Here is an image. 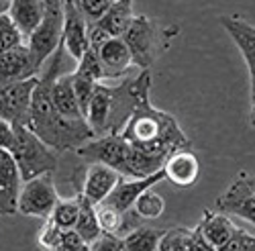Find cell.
Returning <instances> with one entry per match:
<instances>
[{
  "label": "cell",
  "instance_id": "1",
  "mask_svg": "<svg viewBox=\"0 0 255 251\" xmlns=\"http://www.w3.org/2000/svg\"><path fill=\"white\" fill-rule=\"evenodd\" d=\"M66 53L68 51L61 43L57 51L45 61V66L41 68L37 88L33 92V104H31L29 127H27L55 153L78 151L82 145H86L90 139H94L88 121L66 119L55 109V104L51 100V86L55 78L61 76L63 55Z\"/></svg>",
  "mask_w": 255,
  "mask_h": 251
},
{
  "label": "cell",
  "instance_id": "2",
  "mask_svg": "<svg viewBox=\"0 0 255 251\" xmlns=\"http://www.w3.org/2000/svg\"><path fill=\"white\" fill-rule=\"evenodd\" d=\"M121 137L133 145L135 149L145 153H161L172 155L180 149H190L192 141L182 131L180 123L159 109H155L149 100V90L143 92L137 107L127 121Z\"/></svg>",
  "mask_w": 255,
  "mask_h": 251
},
{
  "label": "cell",
  "instance_id": "3",
  "mask_svg": "<svg viewBox=\"0 0 255 251\" xmlns=\"http://www.w3.org/2000/svg\"><path fill=\"white\" fill-rule=\"evenodd\" d=\"M151 90V72L141 70L135 78H125L117 86L96 84L86 121L94 137L121 135L143 92Z\"/></svg>",
  "mask_w": 255,
  "mask_h": 251
},
{
  "label": "cell",
  "instance_id": "4",
  "mask_svg": "<svg viewBox=\"0 0 255 251\" xmlns=\"http://www.w3.org/2000/svg\"><path fill=\"white\" fill-rule=\"evenodd\" d=\"M16 131V143L12 147V157L18 165L23 182H29L41 174H53L57 170V153L47 147L31 129L20 127Z\"/></svg>",
  "mask_w": 255,
  "mask_h": 251
},
{
  "label": "cell",
  "instance_id": "5",
  "mask_svg": "<svg viewBox=\"0 0 255 251\" xmlns=\"http://www.w3.org/2000/svg\"><path fill=\"white\" fill-rule=\"evenodd\" d=\"M43 2H45L43 20L27 37V47L39 72L45 66V61L57 51L63 37V0H43Z\"/></svg>",
  "mask_w": 255,
  "mask_h": 251
},
{
  "label": "cell",
  "instance_id": "6",
  "mask_svg": "<svg viewBox=\"0 0 255 251\" xmlns=\"http://www.w3.org/2000/svg\"><path fill=\"white\" fill-rule=\"evenodd\" d=\"M161 29L157 27V23L153 18L145 16V14H137L133 18V23L123 35L127 47L131 51L133 64L141 70H149L155 59L159 55V45H161Z\"/></svg>",
  "mask_w": 255,
  "mask_h": 251
},
{
  "label": "cell",
  "instance_id": "7",
  "mask_svg": "<svg viewBox=\"0 0 255 251\" xmlns=\"http://www.w3.org/2000/svg\"><path fill=\"white\" fill-rule=\"evenodd\" d=\"M59 200L53 174H41L29 182H23L18 194V213L35 219H49Z\"/></svg>",
  "mask_w": 255,
  "mask_h": 251
},
{
  "label": "cell",
  "instance_id": "8",
  "mask_svg": "<svg viewBox=\"0 0 255 251\" xmlns=\"http://www.w3.org/2000/svg\"><path fill=\"white\" fill-rule=\"evenodd\" d=\"M215 208L255 225V174L239 172L227 190L217 198Z\"/></svg>",
  "mask_w": 255,
  "mask_h": 251
},
{
  "label": "cell",
  "instance_id": "9",
  "mask_svg": "<svg viewBox=\"0 0 255 251\" xmlns=\"http://www.w3.org/2000/svg\"><path fill=\"white\" fill-rule=\"evenodd\" d=\"M37 82L39 76L0 88V119L10 123L12 129L29 127V115H31L33 92L37 88Z\"/></svg>",
  "mask_w": 255,
  "mask_h": 251
},
{
  "label": "cell",
  "instance_id": "10",
  "mask_svg": "<svg viewBox=\"0 0 255 251\" xmlns=\"http://www.w3.org/2000/svg\"><path fill=\"white\" fill-rule=\"evenodd\" d=\"M131 153H133V147L121 135L94 137L76 151L78 157L86 159L88 163H104L117 170L119 174L125 172V165L129 161Z\"/></svg>",
  "mask_w": 255,
  "mask_h": 251
},
{
  "label": "cell",
  "instance_id": "11",
  "mask_svg": "<svg viewBox=\"0 0 255 251\" xmlns=\"http://www.w3.org/2000/svg\"><path fill=\"white\" fill-rule=\"evenodd\" d=\"M123 178V174H119L113 167L104 165V163H90L82 170V178L74 180L78 194H82L86 200H90L92 204H100L106 196H109L115 186L119 184V180Z\"/></svg>",
  "mask_w": 255,
  "mask_h": 251
},
{
  "label": "cell",
  "instance_id": "12",
  "mask_svg": "<svg viewBox=\"0 0 255 251\" xmlns=\"http://www.w3.org/2000/svg\"><path fill=\"white\" fill-rule=\"evenodd\" d=\"M61 43L74 61H80L82 55L90 49L88 20L78 10L74 0H63V37H61Z\"/></svg>",
  "mask_w": 255,
  "mask_h": 251
},
{
  "label": "cell",
  "instance_id": "13",
  "mask_svg": "<svg viewBox=\"0 0 255 251\" xmlns=\"http://www.w3.org/2000/svg\"><path fill=\"white\" fill-rule=\"evenodd\" d=\"M165 180V172L159 170L151 176H147V178H121L119 184L115 186V190L106 196L100 204H106V206H113L117 208L119 213L123 215H129L133 211V206L137 202V198L145 192V190H149V188H153L155 184L163 182Z\"/></svg>",
  "mask_w": 255,
  "mask_h": 251
},
{
  "label": "cell",
  "instance_id": "14",
  "mask_svg": "<svg viewBox=\"0 0 255 251\" xmlns=\"http://www.w3.org/2000/svg\"><path fill=\"white\" fill-rule=\"evenodd\" d=\"M223 29L229 33L233 43L241 51L245 66L249 72V88H251V104H255V27L249 25L241 16H223Z\"/></svg>",
  "mask_w": 255,
  "mask_h": 251
},
{
  "label": "cell",
  "instance_id": "15",
  "mask_svg": "<svg viewBox=\"0 0 255 251\" xmlns=\"http://www.w3.org/2000/svg\"><path fill=\"white\" fill-rule=\"evenodd\" d=\"M23 188V176L10 151L0 149V215L10 217L18 213V194Z\"/></svg>",
  "mask_w": 255,
  "mask_h": 251
},
{
  "label": "cell",
  "instance_id": "16",
  "mask_svg": "<svg viewBox=\"0 0 255 251\" xmlns=\"http://www.w3.org/2000/svg\"><path fill=\"white\" fill-rule=\"evenodd\" d=\"M35 76H39V68L35 66L27 43L0 53V88Z\"/></svg>",
  "mask_w": 255,
  "mask_h": 251
},
{
  "label": "cell",
  "instance_id": "17",
  "mask_svg": "<svg viewBox=\"0 0 255 251\" xmlns=\"http://www.w3.org/2000/svg\"><path fill=\"white\" fill-rule=\"evenodd\" d=\"M98 59L102 64L104 78H123L127 70L131 68L133 57L131 51L127 47L123 37H111L96 49Z\"/></svg>",
  "mask_w": 255,
  "mask_h": 251
},
{
  "label": "cell",
  "instance_id": "18",
  "mask_svg": "<svg viewBox=\"0 0 255 251\" xmlns=\"http://www.w3.org/2000/svg\"><path fill=\"white\" fill-rule=\"evenodd\" d=\"M163 172H165V180H169L180 188H188L198 180L200 161L190 149H180L167 157Z\"/></svg>",
  "mask_w": 255,
  "mask_h": 251
},
{
  "label": "cell",
  "instance_id": "19",
  "mask_svg": "<svg viewBox=\"0 0 255 251\" xmlns=\"http://www.w3.org/2000/svg\"><path fill=\"white\" fill-rule=\"evenodd\" d=\"M135 16L137 14L133 12V0H117L98 20H94L90 25L100 29L106 37H123L129 31Z\"/></svg>",
  "mask_w": 255,
  "mask_h": 251
},
{
  "label": "cell",
  "instance_id": "20",
  "mask_svg": "<svg viewBox=\"0 0 255 251\" xmlns=\"http://www.w3.org/2000/svg\"><path fill=\"white\" fill-rule=\"evenodd\" d=\"M196 227L200 229L202 237L217 251H221L237 231V225H233V221L219 211H204V215Z\"/></svg>",
  "mask_w": 255,
  "mask_h": 251
},
{
  "label": "cell",
  "instance_id": "21",
  "mask_svg": "<svg viewBox=\"0 0 255 251\" xmlns=\"http://www.w3.org/2000/svg\"><path fill=\"white\" fill-rule=\"evenodd\" d=\"M51 100L55 104V109L72 121H86L84 113L80 111V104L74 94V72L70 74H61L55 78L53 86H51Z\"/></svg>",
  "mask_w": 255,
  "mask_h": 251
},
{
  "label": "cell",
  "instance_id": "22",
  "mask_svg": "<svg viewBox=\"0 0 255 251\" xmlns=\"http://www.w3.org/2000/svg\"><path fill=\"white\" fill-rule=\"evenodd\" d=\"M8 14L16 23V27L23 31V35L29 37L43 20L45 2L43 0H10Z\"/></svg>",
  "mask_w": 255,
  "mask_h": 251
},
{
  "label": "cell",
  "instance_id": "23",
  "mask_svg": "<svg viewBox=\"0 0 255 251\" xmlns=\"http://www.w3.org/2000/svg\"><path fill=\"white\" fill-rule=\"evenodd\" d=\"M78 196H80V217H78V223L74 227V231L88 245H92L102 235V227H100L98 215H96V204L86 200L82 194H78Z\"/></svg>",
  "mask_w": 255,
  "mask_h": 251
},
{
  "label": "cell",
  "instance_id": "24",
  "mask_svg": "<svg viewBox=\"0 0 255 251\" xmlns=\"http://www.w3.org/2000/svg\"><path fill=\"white\" fill-rule=\"evenodd\" d=\"M163 233L165 231L153 229V227H137L127 233L123 241H125L127 251H157Z\"/></svg>",
  "mask_w": 255,
  "mask_h": 251
},
{
  "label": "cell",
  "instance_id": "25",
  "mask_svg": "<svg viewBox=\"0 0 255 251\" xmlns=\"http://www.w3.org/2000/svg\"><path fill=\"white\" fill-rule=\"evenodd\" d=\"M194 241H196L194 229H186V227L167 229L159 241L157 251H194Z\"/></svg>",
  "mask_w": 255,
  "mask_h": 251
},
{
  "label": "cell",
  "instance_id": "26",
  "mask_svg": "<svg viewBox=\"0 0 255 251\" xmlns=\"http://www.w3.org/2000/svg\"><path fill=\"white\" fill-rule=\"evenodd\" d=\"M80 217V196H70V198H59L53 213H51V221L59 227V229H74Z\"/></svg>",
  "mask_w": 255,
  "mask_h": 251
},
{
  "label": "cell",
  "instance_id": "27",
  "mask_svg": "<svg viewBox=\"0 0 255 251\" xmlns=\"http://www.w3.org/2000/svg\"><path fill=\"white\" fill-rule=\"evenodd\" d=\"M163 208H165L163 196L157 194V192H153V188H149V190H145L137 198L133 211H135V215L141 221H153V219H157V217L163 215Z\"/></svg>",
  "mask_w": 255,
  "mask_h": 251
},
{
  "label": "cell",
  "instance_id": "28",
  "mask_svg": "<svg viewBox=\"0 0 255 251\" xmlns=\"http://www.w3.org/2000/svg\"><path fill=\"white\" fill-rule=\"evenodd\" d=\"M25 41H27V37L16 27V23L10 18V14L8 12L0 14V53L14 49L18 45H25Z\"/></svg>",
  "mask_w": 255,
  "mask_h": 251
},
{
  "label": "cell",
  "instance_id": "29",
  "mask_svg": "<svg viewBox=\"0 0 255 251\" xmlns=\"http://www.w3.org/2000/svg\"><path fill=\"white\" fill-rule=\"evenodd\" d=\"M78 76L82 78H86V80H92V82H100L104 80V72H102V64H100V59H98V53L96 49H88L86 53L82 55V59L78 61V68L74 70Z\"/></svg>",
  "mask_w": 255,
  "mask_h": 251
},
{
  "label": "cell",
  "instance_id": "30",
  "mask_svg": "<svg viewBox=\"0 0 255 251\" xmlns=\"http://www.w3.org/2000/svg\"><path fill=\"white\" fill-rule=\"evenodd\" d=\"M94 90H96V82L92 80H86L74 72V94H76V100L80 104V111L84 113V117L88 115V109H90V102H92V96H94Z\"/></svg>",
  "mask_w": 255,
  "mask_h": 251
},
{
  "label": "cell",
  "instance_id": "31",
  "mask_svg": "<svg viewBox=\"0 0 255 251\" xmlns=\"http://www.w3.org/2000/svg\"><path fill=\"white\" fill-rule=\"evenodd\" d=\"M51 251H90V245L74 229H63L57 243L51 247Z\"/></svg>",
  "mask_w": 255,
  "mask_h": 251
},
{
  "label": "cell",
  "instance_id": "32",
  "mask_svg": "<svg viewBox=\"0 0 255 251\" xmlns=\"http://www.w3.org/2000/svg\"><path fill=\"white\" fill-rule=\"evenodd\" d=\"M74 4L78 6V10L84 14V18H86L88 23H94V20H98L109 10V6L113 2L111 0H74Z\"/></svg>",
  "mask_w": 255,
  "mask_h": 251
},
{
  "label": "cell",
  "instance_id": "33",
  "mask_svg": "<svg viewBox=\"0 0 255 251\" xmlns=\"http://www.w3.org/2000/svg\"><path fill=\"white\" fill-rule=\"evenodd\" d=\"M221 251H255V235H249L245 229L237 227L233 239Z\"/></svg>",
  "mask_w": 255,
  "mask_h": 251
},
{
  "label": "cell",
  "instance_id": "34",
  "mask_svg": "<svg viewBox=\"0 0 255 251\" xmlns=\"http://www.w3.org/2000/svg\"><path fill=\"white\" fill-rule=\"evenodd\" d=\"M90 251H127L123 237L111 235V233H102L98 241L90 245Z\"/></svg>",
  "mask_w": 255,
  "mask_h": 251
},
{
  "label": "cell",
  "instance_id": "35",
  "mask_svg": "<svg viewBox=\"0 0 255 251\" xmlns=\"http://www.w3.org/2000/svg\"><path fill=\"white\" fill-rule=\"evenodd\" d=\"M14 143H16V131L10 127V123L0 119V149L12 151Z\"/></svg>",
  "mask_w": 255,
  "mask_h": 251
},
{
  "label": "cell",
  "instance_id": "36",
  "mask_svg": "<svg viewBox=\"0 0 255 251\" xmlns=\"http://www.w3.org/2000/svg\"><path fill=\"white\" fill-rule=\"evenodd\" d=\"M8 8H10V0H0V14L8 12Z\"/></svg>",
  "mask_w": 255,
  "mask_h": 251
},
{
  "label": "cell",
  "instance_id": "37",
  "mask_svg": "<svg viewBox=\"0 0 255 251\" xmlns=\"http://www.w3.org/2000/svg\"><path fill=\"white\" fill-rule=\"evenodd\" d=\"M249 123H251V127L255 129V104H251V117H249Z\"/></svg>",
  "mask_w": 255,
  "mask_h": 251
},
{
  "label": "cell",
  "instance_id": "38",
  "mask_svg": "<svg viewBox=\"0 0 255 251\" xmlns=\"http://www.w3.org/2000/svg\"><path fill=\"white\" fill-rule=\"evenodd\" d=\"M111 2H117V0H111ZM133 2H135V0H133Z\"/></svg>",
  "mask_w": 255,
  "mask_h": 251
}]
</instances>
